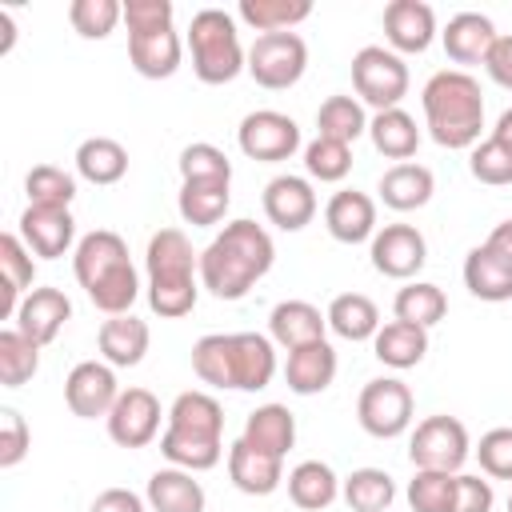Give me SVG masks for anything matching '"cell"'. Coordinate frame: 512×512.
Returning <instances> with one entry per match:
<instances>
[{
  "instance_id": "cell-21",
  "label": "cell",
  "mask_w": 512,
  "mask_h": 512,
  "mask_svg": "<svg viewBox=\"0 0 512 512\" xmlns=\"http://www.w3.org/2000/svg\"><path fill=\"white\" fill-rule=\"evenodd\" d=\"M16 328L28 336V340H36L40 348H48L56 336H60V328L72 320V300L60 292V288H32L24 300H20V308H16Z\"/></svg>"
},
{
  "instance_id": "cell-9",
  "label": "cell",
  "mask_w": 512,
  "mask_h": 512,
  "mask_svg": "<svg viewBox=\"0 0 512 512\" xmlns=\"http://www.w3.org/2000/svg\"><path fill=\"white\" fill-rule=\"evenodd\" d=\"M416 396L400 376H376L356 396V420L376 440H396L412 428Z\"/></svg>"
},
{
  "instance_id": "cell-49",
  "label": "cell",
  "mask_w": 512,
  "mask_h": 512,
  "mask_svg": "<svg viewBox=\"0 0 512 512\" xmlns=\"http://www.w3.org/2000/svg\"><path fill=\"white\" fill-rule=\"evenodd\" d=\"M472 452L488 480H512V428H488Z\"/></svg>"
},
{
  "instance_id": "cell-3",
  "label": "cell",
  "mask_w": 512,
  "mask_h": 512,
  "mask_svg": "<svg viewBox=\"0 0 512 512\" xmlns=\"http://www.w3.org/2000/svg\"><path fill=\"white\" fill-rule=\"evenodd\" d=\"M72 272H76V284L84 288V296L92 300V308H100L104 316L132 312V304L140 296V272H136L120 232H112V228L84 232L72 252Z\"/></svg>"
},
{
  "instance_id": "cell-52",
  "label": "cell",
  "mask_w": 512,
  "mask_h": 512,
  "mask_svg": "<svg viewBox=\"0 0 512 512\" xmlns=\"http://www.w3.org/2000/svg\"><path fill=\"white\" fill-rule=\"evenodd\" d=\"M492 504H496L492 480H484L476 472H460L456 476V504H452V512H492Z\"/></svg>"
},
{
  "instance_id": "cell-31",
  "label": "cell",
  "mask_w": 512,
  "mask_h": 512,
  "mask_svg": "<svg viewBox=\"0 0 512 512\" xmlns=\"http://www.w3.org/2000/svg\"><path fill=\"white\" fill-rule=\"evenodd\" d=\"M372 356L392 372L416 368L428 356V328H416V324H404V320H388L372 336Z\"/></svg>"
},
{
  "instance_id": "cell-22",
  "label": "cell",
  "mask_w": 512,
  "mask_h": 512,
  "mask_svg": "<svg viewBox=\"0 0 512 512\" xmlns=\"http://www.w3.org/2000/svg\"><path fill=\"white\" fill-rule=\"evenodd\" d=\"M228 480L244 496H272L284 484V460L252 448L248 440H232V448H228Z\"/></svg>"
},
{
  "instance_id": "cell-25",
  "label": "cell",
  "mask_w": 512,
  "mask_h": 512,
  "mask_svg": "<svg viewBox=\"0 0 512 512\" xmlns=\"http://www.w3.org/2000/svg\"><path fill=\"white\" fill-rule=\"evenodd\" d=\"M336 368H340V360H336V348L328 340L292 348L288 360H284L288 392H296V396H320L336 380Z\"/></svg>"
},
{
  "instance_id": "cell-51",
  "label": "cell",
  "mask_w": 512,
  "mask_h": 512,
  "mask_svg": "<svg viewBox=\"0 0 512 512\" xmlns=\"http://www.w3.org/2000/svg\"><path fill=\"white\" fill-rule=\"evenodd\" d=\"M172 20H176L172 0H124V24H128V32L168 28Z\"/></svg>"
},
{
  "instance_id": "cell-57",
  "label": "cell",
  "mask_w": 512,
  "mask_h": 512,
  "mask_svg": "<svg viewBox=\"0 0 512 512\" xmlns=\"http://www.w3.org/2000/svg\"><path fill=\"white\" fill-rule=\"evenodd\" d=\"M508 512H512V492H508Z\"/></svg>"
},
{
  "instance_id": "cell-14",
  "label": "cell",
  "mask_w": 512,
  "mask_h": 512,
  "mask_svg": "<svg viewBox=\"0 0 512 512\" xmlns=\"http://www.w3.org/2000/svg\"><path fill=\"white\" fill-rule=\"evenodd\" d=\"M372 268L388 280H412L428 264V240L416 224H384L368 240Z\"/></svg>"
},
{
  "instance_id": "cell-13",
  "label": "cell",
  "mask_w": 512,
  "mask_h": 512,
  "mask_svg": "<svg viewBox=\"0 0 512 512\" xmlns=\"http://www.w3.org/2000/svg\"><path fill=\"white\" fill-rule=\"evenodd\" d=\"M160 416H168L156 400V392L132 384L120 392V400L112 404L108 412V440L120 444V448H148L156 436H160Z\"/></svg>"
},
{
  "instance_id": "cell-54",
  "label": "cell",
  "mask_w": 512,
  "mask_h": 512,
  "mask_svg": "<svg viewBox=\"0 0 512 512\" xmlns=\"http://www.w3.org/2000/svg\"><path fill=\"white\" fill-rule=\"evenodd\" d=\"M88 512H148V500L136 496L132 488H104Z\"/></svg>"
},
{
  "instance_id": "cell-48",
  "label": "cell",
  "mask_w": 512,
  "mask_h": 512,
  "mask_svg": "<svg viewBox=\"0 0 512 512\" xmlns=\"http://www.w3.org/2000/svg\"><path fill=\"white\" fill-rule=\"evenodd\" d=\"M180 180L192 184V180H216V184H232V160L208 144V140H196L180 152Z\"/></svg>"
},
{
  "instance_id": "cell-43",
  "label": "cell",
  "mask_w": 512,
  "mask_h": 512,
  "mask_svg": "<svg viewBox=\"0 0 512 512\" xmlns=\"http://www.w3.org/2000/svg\"><path fill=\"white\" fill-rule=\"evenodd\" d=\"M24 192H28V204H36V208H72L76 176L56 164H36L24 176Z\"/></svg>"
},
{
  "instance_id": "cell-34",
  "label": "cell",
  "mask_w": 512,
  "mask_h": 512,
  "mask_svg": "<svg viewBox=\"0 0 512 512\" xmlns=\"http://www.w3.org/2000/svg\"><path fill=\"white\" fill-rule=\"evenodd\" d=\"M0 272H4V300H0V316H16L20 300L32 292V280H36V264H32V252L28 244L20 240V232H4L0 236Z\"/></svg>"
},
{
  "instance_id": "cell-17",
  "label": "cell",
  "mask_w": 512,
  "mask_h": 512,
  "mask_svg": "<svg viewBox=\"0 0 512 512\" xmlns=\"http://www.w3.org/2000/svg\"><path fill=\"white\" fill-rule=\"evenodd\" d=\"M20 240L40 260H60L64 252H76V220L72 208H36L28 204L20 212Z\"/></svg>"
},
{
  "instance_id": "cell-56",
  "label": "cell",
  "mask_w": 512,
  "mask_h": 512,
  "mask_svg": "<svg viewBox=\"0 0 512 512\" xmlns=\"http://www.w3.org/2000/svg\"><path fill=\"white\" fill-rule=\"evenodd\" d=\"M492 136H496V140H504V144H512V108H504V112L496 116V128H492Z\"/></svg>"
},
{
  "instance_id": "cell-41",
  "label": "cell",
  "mask_w": 512,
  "mask_h": 512,
  "mask_svg": "<svg viewBox=\"0 0 512 512\" xmlns=\"http://www.w3.org/2000/svg\"><path fill=\"white\" fill-rule=\"evenodd\" d=\"M40 372V344L28 340L16 324L0 332V384L4 388H24Z\"/></svg>"
},
{
  "instance_id": "cell-45",
  "label": "cell",
  "mask_w": 512,
  "mask_h": 512,
  "mask_svg": "<svg viewBox=\"0 0 512 512\" xmlns=\"http://www.w3.org/2000/svg\"><path fill=\"white\" fill-rule=\"evenodd\" d=\"M456 476L460 472L416 468V476L408 480V508L412 512H452V504H456Z\"/></svg>"
},
{
  "instance_id": "cell-6",
  "label": "cell",
  "mask_w": 512,
  "mask_h": 512,
  "mask_svg": "<svg viewBox=\"0 0 512 512\" xmlns=\"http://www.w3.org/2000/svg\"><path fill=\"white\" fill-rule=\"evenodd\" d=\"M148 272V308L160 320H180L200 300V252L192 248L184 228H160L144 248Z\"/></svg>"
},
{
  "instance_id": "cell-5",
  "label": "cell",
  "mask_w": 512,
  "mask_h": 512,
  "mask_svg": "<svg viewBox=\"0 0 512 512\" xmlns=\"http://www.w3.org/2000/svg\"><path fill=\"white\" fill-rule=\"evenodd\" d=\"M420 108H424V128L428 136L448 148H476L480 132H484V92L480 80L464 68H440L428 76L424 92H420Z\"/></svg>"
},
{
  "instance_id": "cell-53",
  "label": "cell",
  "mask_w": 512,
  "mask_h": 512,
  "mask_svg": "<svg viewBox=\"0 0 512 512\" xmlns=\"http://www.w3.org/2000/svg\"><path fill=\"white\" fill-rule=\"evenodd\" d=\"M484 72H488L500 88L512 92V32H500V36H496V44H492V52H488V60H484Z\"/></svg>"
},
{
  "instance_id": "cell-33",
  "label": "cell",
  "mask_w": 512,
  "mask_h": 512,
  "mask_svg": "<svg viewBox=\"0 0 512 512\" xmlns=\"http://www.w3.org/2000/svg\"><path fill=\"white\" fill-rule=\"evenodd\" d=\"M72 160H76V176H84L96 188L120 184L128 176V148L112 136H88Z\"/></svg>"
},
{
  "instance_id": "cell-50",
  "label": "cell",
  "mask_w": 512,
  "mask_h": 512,
  "mask_svg": "<svg viewBox=\"0 0 512 512\" xmlns=\"http://www.w3.org/2000/svg\"><path fill=\"white\" fill-rule=\"evenodd\" d=\"M32 448V428L20 408H0V468H16Z\"/></svg>"
},
{
  "instance_id": "cell-15",
  "label": "cell",
  "mask_w": 512,
  "mask_h": 512,
  "mask_svg": "<svg viewBox=\"0 0 512 512\" xmlns=\"http://www.w3.org/2000/svg\"><path fill=\"white\" fill-rule=\"evenodd\" d=\"M120 392L124 388L116 384V368L108 360H80L64 380V404L80 420H96V416L108 420Z\"/></svg>"
},
{
  "instance_id": "cell-44",
  "label": "cell",
  "mask_w": 512,
  "mask_h": 512,
  "mask_svg": "<svg viewBox=\"0 0 512 512\" xmlns=\"http://www.w3.org/2000/svg\"><path fill=\"white\" fill-rule=\"evenodd\" d=\"M304 172L320 184H340L352 172V144H340L328 136L308 140L304 144Z\"/></svg>"
},
{
  "instance_id": "cell-7",
  "label": "cell",
  "mask_w": 512,
  "mask_h": 512,
  "mask_svg": "<svg viewBox=\"0 0 512 512\" xmlns=\"http://www.w3.org/2000/svg\"><path fill=\"white\" fill-rule=\"evenodd\" d=\"M188 52H192V72L200 84H232L240 72H248V52L240 44L236 16L224 8L192 12Z\"/></svg>"
},
{
  "instance_id": "cell-47",
  "label": "cell",
  "mask_w": 512,
  "mask_h": 512,
  "mask_svg": "<svg viewBox=\"0 0 512 512\" xmlns=\"http://www.w3.org/2000/svg\"><path fill=\"white\" fill-rule=\"evenodd\" d=\"M468 172L488 184V188H504L512 184V144L496 140V136H484L472 152H468Z\"/></svg>"
},
{
  "instance_id": "cell-27",
  "label": "cell",
  "mask_w": 512,
  "mask_h": 512,
  "mask_svg": "<svg viewBox=\"0 0 512 512\" xmlns=\"http://www.w3.org/2000/svg\"><path fill=\"white\" fill-rule=\"evenodd\" d=\"M144 500L152 512H204L208 496H204V484L196 480V472H184V468H156L148 476V488H144Z\"/></svg>"
},
{
  "instance_id": "cell-1",
  "label": "cell",
  "mask_w": 512,
  "mask_h": 512,
  "mask_svg": "<svg viewBox=\"0 0 512 512\" xmlns=\"http://www.w3.org/2000/svg\"><path fill=\"white\" fill-rule=\"evenodd\" d=\"M276 264V244L264 224L232 220L200 252V288L216 300H244Z\"/></svg>"
},
{
  "instance_id": "cell-16",
  "label": "cell",
  "mask_w": 512,
  "mask_h": 512,
  "mask_svg": "<svg viewBox=\"0 0 512 512\" xmlns=\"http://www.w3.org/2000/svg\"><path fill=\"white\" fill-rule=\"evenodd\" d=\"M260 204H264L268 224H276L280 232H300V228H308V224L316 220V208H320V204H316V192H312V180H308V176H292V172L272 176V180L264 184Z\"/></svg>"
},
{
  "instance_id": "cell-8",
  "label": "cell",
  "mask_w": 512,
  "mask_h": 512,
  "mask_svg": "<svg viewBox=\"0 0 512 512\" xmlns=\"http://www.w3.org/2000/svg\"><path fill=\"white\" fill-rule=\"evenodd\" d=\"M408 64L404 56H396L392 48L384 44H364L356 56H352V88H356V100L360 104H372L376 112H388V108H400V100L408 96Z\"/></svg>"
},
{
  "instance_id": "cell-10",
  "label": "cell",
  "mask_w": 512,
  "mask_h": 512,
  "mask_svg": "<svg viewBox=\"0 0 512 512\" xmlns=\"http://www.w3.org/2000/svg\"><path fill=\"white\" fill-rule=\"evenodd\" d=\"M472 456V440H468V428L464 420L456 416H424L416 428H412V440H408V460L412 468H428V472H460Z\"/></svg>"
},
{
  "instance_id": "cell-42",
  "label": "cell",
  "mask_w": 512,
  "mask_h": 512,
  "mask_svg": "<svg viewBox=\"0 0 512 512\" xmlns=\"http://www.w3.org/2000/svg\"><path fill=\"white\" fill-rule=\"evenodd\" d=\"M316 136H328V140H340V144H352L368 132V116H364V104L356 96H328L320 108H316Z\"/></svg>"
},
{
  "instance_id": "cell-24",
  "label": "cell",
  "mask_w": 512,
  "mask_h": 512,
  "mask_svg": "<svg viewBox=\"0 0 512 512\" xmlns=\"http://www.w3.org/2000/svg\"><path fill=\"white\" fill-rule=\"evenodd\" d=\"M496 24L484 16V12H456L444 32H440V44L448 52L452 64H484L492 44H496Z\"/></svg>"
},
{
  "instance_id": "cell-20",
  "label": "cell",
  "mask_w": 512,
  "mask_h": 512,
  "mask_svg": "<svg viewBox=\"0 0 512 512\" xmlns=\"http://www.w3.org/2000/svg\"><path fill=\"white\" fill-rule=\"evenodd\" d=\"M128 60L144 80H168L176 76L180 60H184V40L176 32V24L168 28H152V32H128Z\"/></svg>"
},
{
  "instance_id": "cell-32",
  "label": "cell",
  "mask_w": 512,
  "mask_h": 512,
  "mask_svg": "<svg viewBox=\"0 0 512 512\" xmlns=\"http://www.w3.org/2000/svg\"><path fill=\"white\" fill-rule=\"evenodd\" d=\"M240 440H248L252 448L284 460L288 448L296 444V416L288 412V404H260V408L248 412Z\"/></svg>"
},
{
  "instance_id": "cell-37",
  "label": "cell",
  "mask_w": 512,
  "mask_h": 512,
  "mask_svg": "<svg viewBox=\"0 0 512 512\" xmlns=\"http://www.w3.org/2000/svg\"><path fill=\"white\" fill-rule=\"evenodd\" d=\"M228 204H232V184H216V180H192V184H180V196H176V212L184 224L192 228H212L228 216Z\"/></svg>"
},
{
  "instance_id": "cell-38",
  "label": "cell",
  "mask_w": 512,
  "mask_h": 512,
  "mask_svg": "<svg viewBox=\"0 0 512 512\" xmlns=\"http://www.w3.org/2000/svg\"><path fill=\"white\" fill-rule=\"evenodd\" d=\"M392 312H396V320H404V324L432 328V324H440V320L448 316V296H444V288L432 284V280H408V284L396 292Z\"/></svg>"
},
{
  "instance_id": "cell-36",
  "label": "cell",
  "mask_w": 512,
  "mask_h": 512,
  "mask_svg": "<svg viewBox=\"0 0 512 512\" xmlns=\"http://www.w3.org/2000/svg\"><path fill=\"white\" fill-rule=\"evenodd\" d=\"M368 136H372V148L384 156V160H412L416 148H420V128L416 120L404 112V108H388V112H376L368 120Z\"/></svg>"
},
{
  "instance_id": "cell-2",
  "label": "cell",
  "mask_w": 512,
  "mask_h": 512,
  "mask_svg": "<svg viewBox=\"0 0 512 512\" xmlns=\"http://www.w3.org/2000/svg\"><path fill=\"white\" fill-rule=\"evenodd\" d=\"M192 372L208 388L260 392L276 376V344L264 332H208L192 344Z\"/></svg>"
},
{
  "instance_id": "cell-28",
  "label": "cell",
  "mask_w": 512,
  "mask_h": 512,
  "mask_svg": "<svg viewBox=\"0 0 512 512\" xmlns=\"http://www.w3.org/2000/svg\"><path fill=\"white\" fill-rule=\"evenodd\" d=\"M376 192H380L384 208H392V212H416V208H424L432 200L436 176H432V168H424L416 160H404V164H392L380 176Z\"/></svg>"
},
{
  "instance_id": "cell-11",
  "label": "cell",
  "mask_w": 512,
  "mask_h": 512,
  "mask_svg": "<svg viewBox=\"0 0 512 512\" xmlns=\"http://www.w3.org/2000/svg\"><path fill=\"white\" fill-rule=\"evenodd\" d=\"M308 72V44L300 32H264L252 40L248 48V76L268 88V92H284L292 84H300V76Z\"/></svg>"
},
{
  "instance_id": "cell-30",
  "label": "cell",
  "mask_w": 512,
  "mask_h": 512,
  "mask_svg": "<svg viewBox=\"0 0 512 512\" xmlns=\"http://www.w3.org/2000/svg\"><path fill=\"white\" fill-rule=\"evenodd\" d=\"M464 288L484 304H504L512 300V264L488 244H476L464 256Z\"/></svg>"
},
{
  "instance_id": "cell-26",
  "label": "cell",
  "mask_w": 512,
  "mask_h": 512,
  "mask_svg": "<svg viewBox=\"0 0 512 512\" xmlns=\"http://www.w3.org/2000/svg\"><path fill=\"white\" fill-rule=\"evenodd\" d=\"M152 344V332H148V320L124 312V316H108L96 332V348L100 356L112 364V368H136L144 360Z\"/></svg>"
},
{
  "instance_id": "cell-29",
  "label": "cell",
  "mask_w": 512,
  "mask_h": 512,
  "mask_svg": "<svg viewBox=\"0 0 512 512\" xmlns=\"http://www.w3.org/2000/svg\"><path fill=\"white\" fill-rule=\"evenodd\" d=\"M284 484H288V500L300 512H324V508H332L340 500V476L324 460H300L284 476Z\"/></svg>"
},
{
  "instance_id": "cell-39",
  "label": "cell",
  "mask_w": 512,
  "mask_h": 512,
  "mask_svg": "<svg viewBox=\"0 0 512 512\" xmlns=\"http://www.w3.org/2000/svg\"><path fill=\"white\" fill-rule=\"evenodd\" d=\"M340 496L352 512H388L396 500V484L384 468H352L340 480Z\"/></svg>"
},
{
  "instance_id": "cell-40",
  "label": "cell",
  "mask_w": 512,
  "mask_h": 512,
  "mask_svg": "<svg viewBox=\"0 0 512 512\" xmlns=\"http://www.w3.org/2000/svg\"><path fill=\"white\" fill-rule=\"evenodd\" d=\"M308 16H312V0H240L236 4V20H244L260 36L264 32H292Z\"/></svg>"
},
{
  "instance_id": "cell-12",
  "label": "cell",
  "mask_w": 512,
  "mask_h": 512,
  "mask_svg": "<svg viewBox=\"0 0 512 512\" xmlns=\"http://www.w3.org/2000/svg\"><path fill=\"white\" fill-rule=\"evenodd\" d=\"M236 144L256 164H280V160H292L300 152V124L288 112L256 108V112H248L240 120Z\"/></svg>"
},
{
  "instance_id": "cell-23",
  "label": "cell",
  "mask_w": 512,
  "mask_h": 512,
  "mask_svg": "<svg viewBox=\"0 0 512 512\" xmlns=\"http://www.w3.org/2000/svg\"><path fill=\"white\" fill-rule=\"evenodd\" d=\"M324 332H328V316L316 304H308V300H280L268 312V336L284 352L316 344V340H324Z\"/></svg>"
},
{
  "instance_id": "cell-46",
  "label": "cell",
  "mask_w": 512,
  "mask_h": 512,
  "mask_svg": "<svg viewBox=\"0 0 512 512\" xmlns=\"http://www.w3.org/2000/svg\"><path fill=\"white\" fill-rule=\"evenodd\" d=\"M124 20V4L120 0H72L68 4V24L76 36L84 40H104L116 32V24Z\"/></svg>"
},
{
  "instance_id": "cell-4",
  "label": "cell",
  "mask_w": 512,
  "mask_h": 512,
  "mask_svg": "<svg viewBox=\"0 0 512 512\" xmlns=\"http://www.w3.org/2000/svg\"><path fill=\"white\" fill-rule=\"evenodd\" d=\"M160 456L184 472H208L224 456V408L212 392L188 388L172 400L160 432Z\"/></svg>"
},
{
  "instance_id": "cell-19",
  "label": "cell",
  "mask_w": 512,
  "mask_h": 512,
  "mask_svg": "<svg viewBox=\"0 0 512 512\" xmlns=\"http://www.w3.org/2000/svg\"><path fill=\"white\" fill-rule=\"evenodd\" d=\"M324 228L340 244H364L376 236V200L356 188H340L324 204Z\"/></svg>"
},
{
  "instance_id": "cell-55",
  "label": "cell",
  "mask_w": 512,
  "mask_h": 512,
  "mask_svg": "<svg viewBox=\"0 0 512 512\" xmlns=\"http://www.w3.org/2000/svg\"><path fill=\"white\" fill-rule=\"evenodd\" d=\"M496 256H504L508 264H512V220H500L492 232H488V240H484Z\"/></svg>"
},
{
  "instance_id": "cell-35",
  "label": "cell",
  "mask_w": 512,
  "mask_h": 512,
  "mask_svg": "<svg viewBox=\"0 0 512 512\" xmlns=\"http://www.w3.org/2000/svg\"><path fill=\"white\" fill-rule=\"evenodd\" d=\"M324 316H328V328L340 340H352V344L372 340L380 332V308L364 292H340V296H332V304H328Z\"/></svg>"
},
{
  "instance_id": "cell-18",
  "label": "cell",
  "mask_w": 512,
  "mask_h": 512,
  "mask_svg": "<svg viewBox=\"0 0 512 512\" xmlns=\"http://www.w3.org/2000/svg\"><path fill=\"white\" fill-rule=\"evenodd\" d=\"M436 12L424 0H392L384 8V40L396 56H420L436 40Z\"/></svg>"
}]
</instances>
